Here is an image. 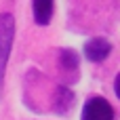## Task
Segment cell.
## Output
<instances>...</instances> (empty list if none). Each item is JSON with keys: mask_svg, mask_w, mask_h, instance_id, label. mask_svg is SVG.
Listing matches in <instances>:
<instances>
[{"mask_svg": "<svg viewBox=\"0 0 120 120\" xmlns=\"http://www.w3.org/2000/svg\"><path fill=\"white\" fill-rule=\"evenodd\" d=\"M72 103H74V93L70 89H65V86H59L55 91V108H57V112L59 114L68 112L72 108Z\"/></svg>", "mask_w": 120, "mask_h": 120, "instance_id": "5", "label": "cell"}, {"mask_svg": "<svg viewBox=\"0 0 120 120\" xmlns=\"http://www.w3.org/2000/svg\"><path fill=\"white\" fill-rule=\"evenodd\" d=\"M13 38H15V17L11 13H2L0 15V97L4 89V74L13 49Z\"/></svg>", "mask_w": 120, "mask_h": 120, "instance_id": "1", "label": "cell"}, {"mask_svg": "<svg viewBox=\"0 0 120 120\" xmlns=\"http://www.w3.org/2000/svg\"><path fill=\"white\" fill-rule=\"evenodd\" d=\"M114 91H116V95H118V99H120V74L116 76V80H114Z\"/></svg>", "mask_w": 120, "mask_h": 120, "instance_id": "7", "label": "cell"}, {"mask_svg": "<svg viewBox=\"0 0 120 120\" xmlns=\"http://www.w3.org/2000/svg\"><path fill=\"white\" fill-rule=\"evenodd\" d=\"M82 120H114V108L103 97H93L82 110Z\"/></svg>", "mask_w": 120, "mask_h": 120, "instance_id": "2", "label": "cell"}, {"mask_svg": "<svg viewBox=\"0 0 120 120\" xmlns=\"http://www.w3.org/2000/svg\"><path fill=\"white\" fill-rule=\"evenodd\" d=\"M61 65H63V70H72V72H76L78 70V55H76V51L74 49H63L61 51Z\"/></svg>", "mask_w": 120, "mask_h": 120, "instance_id": "6", "label": "cell"}, {"mask_svg": "<svg viewBox=\"0 0 120 120\" xmlns=\"http://www.w3.org/2000/svg\"><path fill=\"white\" fill-rule=\"evenodd\" d=\"M110 53H112V44H110V40H105V38H101V36L91 38V40L84 44V55H86V59L93 61V63L103 61Z\"/></svg>", "mask_w": 120, "mask_h": 120, "instance_id": "3", "label": "cell"}, {"mask_svg": "<svg viewBox=\"0 0 120 120\" xmlns=\"http://www.w3.org/2000/svg\"><path fill=\"white\" fill-rule=\"evenodd\" d=\"M53 8L55 2L53 0H32V13H34V21L38 25H46L53 17Z\"/></svg>", "mask_w": 120, "mask_h": 120, "instance_id": "4", "label": "cell"}]
</instances>
